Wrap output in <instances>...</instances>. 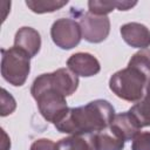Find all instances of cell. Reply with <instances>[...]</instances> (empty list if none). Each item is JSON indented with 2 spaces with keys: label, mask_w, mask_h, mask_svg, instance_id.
<instances>
[{
  "label": "cell",
  "mask_w": 150,
  "mask_h": 150,
  "mask_svg": "<svg viewBox=\"0 0 150 150\" xmlns=\"http://www.w3.org/2000/svg\"><path fill=\"white\" fill-rule=\"evenodd\" d=\"M115 115L109 101L94 100L81 107L68 108L54 125L60 132L69 135L96 134L109 127Z\"/></svg>",
  "instance_id": "6da1fadb"
},
{
  "label": "cell",
  "mask_w": 150,
  "mask_h": 150,
  "mask_svg": "<svg viewBox=\"0 0 150 150\" xmlns=\"http://www.w3.org/2000/svg\"><path fill=\"white\" fill-rule=\"evenodd\" d=\"M30 94L36 101L40 114L47 122L55 123L68 110L66 96L50 84L47 73L41 74L34 80Z\"/></svg>",
  "instance_id": "7a4b0ae2"
},
{
  "label": "cell",
  "mask_w": 150,
  "mask_h": 150,
  "mask_svg": "<svg viewBox=\"0 0 150 150\" xmlns=\"http://www.w3.org/2000/svg\"><path fill=\"white\" fill-rule=\"evenodd\" d=\"M148 77L139 70L127 67L111 75L109 79L110 90L120 98L128 102H138L144 96Z\"/></svg>",
  "instance_id": "3957f363"
},
{
  "label": "cell",
  "mask_w": 150,
  "mask_h": 150,
  "mask_svg": "<svg viewBox=\"0 0 150 150\" xmlns=\"http://www.w3.org/2000/svg\"><path fill=\"white\" fill-rule=\"evenodd\" d=\"M30 71V57L23 50L12 47L1 49V75L14 87L25 84Z\"/></svg>",
  "instance_id": "277c9868"
},
{
  "label": "cell",
  "mask_w": 150,
  "mask_h": 150,
  "mask_svg": "<svg viewBox=\"0 0 150 150\" xmlns=\"http://www.w3.org/2000/svg\"><path fill=\"white\" fill-rule=\"evenodd\" d=\"M50 36L53 42L61 49H71L76 47L82 39L80 23L70 18L57 19L52 25Z\"/></svg>",
  "instance_id": "5b68a950"
},
{
  "label": "cell",
  "mask_w": 150,
  "mask_h": 150,
  "mask_svg": "<svg viewBox=\"0 0 150 150\" xmlns=\"http://www.w3.org/2000/svg\"><path fill=\"white\" fill-rule=\"evenodd\" d=\"M82 38L90 43H100L104 41L110 32V20L104 15H95L90 12L79 16Z\"/></svg>",
  "instance_id": "8992f818"
},
{
  "label": "cell",
  "mask_w": 150,
  "mask_h": 150,
  "mask_svg": "<svg viewBox=\"0 0 150 150\" xmlns=\"http://www.w3.org/2000/svg\"><path fill=\"white\" fill-rule=\"evenodd\" d=\"M120 33L125 43L134 48L145 49L150 46V29L139 22H128L121 26Z\"/></svg>",
  "instance_id": "52a82bcc"
},
{
  "label": "cell",
  "mask_w": 150,
  "mask_h": 150,
  "mask_svg": "<svg viewBox=\"0 0 150 150\" xmlns=\"http://www.w3.org/2000/svg\"><path fill=\"white\" fill-rule=\"evenodd\" d=\"M68 69L77 76L90 77L100 73L101 66L98 60L89 53H75L67 60Z\"/></svg>",
  "instance_id": "ba28073f"
},
{
  "label": "cell",
  "mask_w": 150,
  "mask_h": 150,
  "mask_svg": "<svg viewBox=\"0 0 150 150\" xmlns=\"http://www.w3.org/2000/svg\"><path fill=\"white\" fill-rule=\"evenodd\" d=\"M50 84L64 96L74 94L79 87V76L68 68H59L53 73H47Z\"/></svg>",
  "instance_id": "9c48e42d"
},
{
  "label": "cell",
  "mask_w": 150,
  "mask_h": 150,
  "mask_svg": "<svg viewBox=\"0 0 150 150\" xmlns=\"http://www.w3.org/2000/svg\"><path fill=\"white\" fill-rule=\"evenodd\" d=\"M14 47L23 50L29 57H34L41 48L40 33L32 27H21L14 36Z\"/></svg>",
  "instance_id": "30bf717a"
},
{
  "label": "cell",
  "mask_w": 150,
  "mask_h": 150,
  "mask_svg": "<svg viewBox=\"0 0 150 150\" xmlns=\"http://www.w3.org/2000/svg\"><path fill=\"white\" fill-rule=\"evenodd\" d=\"M111 128H114L123 138L124 141H132L135 138V136L137 134H139L141 130V125L137 122V120L131 115V112L124 111V112H120L116 114L111 124Z\"/></svg>",
  "instance_id": "8fae6325"
},
{
  "label": "cell",
  "mask_w": 150,
  "mask_h": 150,
  "mask_svg": "<svg viewBox=\"0 0 150 150\" xmlns=\"http://www.w3.org/2000/svg\"><path fill=\"white\" fill-rule=\"evenodd\" d=\"M124 143V138L110 125L95 134L97 150H123Z\"/></svg>",
  "instance_id": "7c38bea8"
},
{
  "label": "cell",
  "mask_w": 150,
  "mask_h": 150,
  "mask_svg": "<svg viewBox=\"0 0 150 150\" xmlns=\"http://www.w3.org/2000/svg\"><path fill=\"white\" fill-rule=\"evenodd\" d=\"M56 144L57 150H97L95 144V134L70 135L61 138Z\"/></svg>",
  "instance_id": "4fadbf2b"
},
{
  "label": "cell",
  "mask_w": 150,
  "mask_h": 150,
  "mask_svg": "<svg viewBox=\"0 0 150 150\" xmlns=\"http://www.w3.org/2000/svg\"><path fill=\"white\" fill-rule=\"evenodd\" d=\"M129 111L137 120L142 128L150 125V80L145 87V94L143 98L136 102L129 109Z\"/></svg>",
  "instance_id": "5bb4252c"
},
{
  "label": "cell",
  "mask_w": 150,
  "mask_h": 150,
  "mask_svg": "<svg viewBox=\"0 0 150 150\" xmlns=\"http://www.w3.org/2000/svg\"><path fill=\"white\" fill-rule=\"evenodd\" d=\"M68 4L67 0H27V7L38 14L52 13L61 9L63 6Z\"/></svg>",
  "instance_id": "9a60e30c"
},
{
  "label": "cell",
  "mask_w": 150,
  "mask_h": 150,
  "mask_svg": "<svg viewBox=\"0 0 150 150\" xmlns=\"http://www.w3.org/2000/svg\"><path fill=\"white\" fill-rule=\"evenodd\" d=\"M128 66L139 70L150 80V49L145 48L135 53L129 60Z\"/></svg>",
  "instance_id": "2e32d148"
},
{
  "label": "cell",
  "mask_w": 150,
  "mask_h": 150,
  "mask_svg": "<svg viewBox=\"0 0 150 150\" xmlns=\"http://www.w3.org/2000/svg\"><path fill=\"white\" fill-rule=\"evenodd\" d=\"M118 0L115 1H100V0H90L88 1V8L89 12L95 15H104L112 12L115 8H117Z\"/></svg>",
  "instance_id": "e0dca14e"
},
{
  "label": "cell",
  "mask_w": 150,
  "mask_h": 150,
  "mask_svg": "<svg viewBox=\"0 0 150 150\" xmlns=\"http://www.w3.org/2000/svg\"><path fill=\"white\" fill-rule=\"evenodd\" d=\"M16 108V102L14 97L8 94V91L2 88L1 89V116H7L12 114Z\"/></svg>",
  "instance_id": "ac0fdd59"
},
{
  "label": "cell",
  "mask_w": 150,
  "mask_h": 150,
  "mask_svg": "<svg viewBox=\"0 0 150 150\" xmlns=\"http://www.w3.org/2000/svg\"><path fill=\"white\" fill-rule=\"evenodd\" d=\"M131 150H150V131L137 134L132 139Z\"/></svg>",
  "instance_id": "d6986e66"
},
{
  "label": "cell",
  "mask_w": 150,
  "mask_h": 150,
  "mask_svg": "<svg viewBox=\"0 0 150 150\" xmlns=\"http://www.w3.org/2000/svg\"><path fill=\"white\" fill-rule=\"evenodd\" d=\"M30 150H57V144L48 138H39L32 143Z\"/></svg>",
  "instance_id": "ffe728a7"
}]
</instances>
